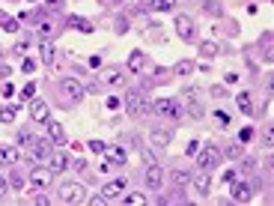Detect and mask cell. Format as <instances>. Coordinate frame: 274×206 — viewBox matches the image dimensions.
<instances>
[{"label":"cell","mask_w":274,"mask_h":206,"mask_svg":"<svg viewBox=\"0 0 274 206\" xmlns=\"http://www.w3.org/2000/svg\"><path fill=\"white\" fill-rule=\"evenodd\" d=\"M87 147H90V152H98V155H102V152L108 150V147H105V141H90Z\"/></svg>","instance_id":"cell-46"},{"label":"cell","mask_w":274,"mask_h":206,"mask_svg":"<svg viewBox=\"0 0 274 206\" xmlns=\"http://www.w3.org/2000/svg\"><path fill=\"white\" fill-rule=\"evenodd\" d=\"M238 81V72H227V84H236Z\"/></svg>","instance_id":"cell-60"},{"label":"cell","mask_w":274,"mask_h":206,"mask_svg":"<svg viewBox=\"0 0 274 206\" xmlns=\"http://www.w3.org/2000/svg\"><path fill=\"white\" fill-rule=\"evenodd\" d=\"M48 137L54 141V147H66V144H69L66 129H63V123H57V120H48Z\"/></svg>","instance_id":"cell-16"},{"label":"cell","mask_w":274,"mask_h":206,"mask_svg":"<svg viewBox=\"0 0 274 206\" xmlns=\"http://www.w3.org/2000/svg\"><path fill=\"white\" fill-rule=\"evenodd\" d=\"M21 162V150L18 147H0V165L3 168H15Z\"/></svg>","instance_id":"cell-17"},{"label":"cell","mask_w":274,"mask_h":206,"mask_svg":"<svg viewBox=\"0 0 274 206\" xmlns=\"http://www.w3.org/2000/svg\"><path fill=\"white\" fill-rule=\"evenodd\" d=\"M102 203H108L102 194H95V197H90V206H102Z\"/></svg>","instance_id":"cell-56"},{"label":"cell","mask_w":274,"mask_h":206,"mask_svg":"<svg viewBox=\"0 0 274 206\" xmlns=\"http://www.w3.org/2000/svg\"><path fill=\"white\" fill-rule=\"evenodd\" d=\"M30 120L33 123H48V120H51V108H48V102H42V99L30 102Z\"/></svg>","instance_id":"cell-13"},{"label":"cell","mask_w":274,"mask_h":206,"mask_svg":"<svg viewBox=\"0 0 274 206\" xmlns=\"http://www.w3.org/2000/svg\"><path fill=\"white\" fill-rule=\"evenodd\" d=\"M179 0H149V9L152 12H173Z\"/></svg>","instance_id":"cell-25"},{"label":"cell","mask_w":274,"mask_h":206,"mask_svg":"<svg viewBox=\"0 0 274 206\" xmlns=\"http://www.w3.org/2000/svg\"><path fill=\"white\" fill-rule=\"evenodd\" d=\"M236 105H238V111L244 113V117H254V102H251V93H238V96H236Z\"/></svg>","instance_id":"cell-23"},{"label":"cell","mask_w":274,"mask_h":206,"mask_svg":"<svg viewBox=\"0 0 274 206\" xmlns=\"http://www.w3.org/2000/svg\"><path fill=\"white\" fill-rule=\"evenodd\" d=\"M69 165H72V162H69V155H66L63 150H60V152H51V158H48V168H51L54 173H63V170H69Z\"/></svg>","instance_id":"cell-18"},{"label":"cell","mask_w":274,"mask_h":206,"mask_svg":"<svg viewBox=\"0 0 274 206\" xmlns=\"http://www.w3.org/2000/svg\"><path fill=\"white\" fill-rule=\"evenodd\" d=\"M105 152H108V158H110V162H116L119 168L126 165V150H122V147H110V150H105Z\"/></svg>","instance_id":"cell-31"},{"label":"cell","mask_w":274,"mask_h":206,"mask_svg":"<svg viewBox=\"0 0 274 206\" xmlns=\"http://www.w3.org/2000/svg\"><path fill=\"white\" fill-rule=\"evenodd\" d=\"M191 188L197 191V194H209L212 191V176H209V170H200V173H197V176H191Z\"/></svg>","instance_id":"cell-15"},{"label":"cell","mask_w":274,"mask_h":206,"mask_svg":"<svg viewBox=\"0 0 274 206\" xmlns=\"http://www.w3.org/2000/svg\"><path fill=\"white\" fill-rule=\"evenodd\" d=\"M170 141H173V131L170 129H152V131H149V144H152L155 150H167Z\"/></svg>","instance_id":"cell-14"},{"label":"cell","mask_w":274,"mask_h":206,"mask_svg":"<svg viewBox=\"0 0 274 206\" xmlns=\"http://www.w3.org/2000/svg\"><path fill=\"white\" fill-rule=\"evenodd\" d=\"M6 188H9V179H6V176H0V197L6 194Z\"/></svg>","instance_id":"cell-55"},{"label":"cell","mask_w":274,"mask_h":206,"mask_svg":"<svg viewBox=\"0 0 274 206\" xmlns=\"http://www.w3.org/2000/svg\"><path fill=\"white\" fill-rule=\"evenodd\" d=\"M33 69H36V63H33L27 54H24V57H21V72H33Z\"/></svg>","instance_id":"cell-47"},{"label":"cell","mask_w":274,"mask_h":206,"mask_svg":"<svg viewBox=\"0 0 274 206\" xmlns=\"http://www.w3.org/2000/svg\"><path fill=\"white\" fill-rule=\"evenodd\" d=\"M126 108H128V113H131V120H143L146 113H152V102H149V96L140 93L137 87L126 93Z\"/></svg>","instance_id":"cell-1"},{"label":"cell","mask_w":274,"mask_h":206,"mask_svg":"<svg viewBox=\"0 0 274 206\" xmlns=\"http://www.w3.org/2000/svg\"><path fill=\"white\" fill-rule=\"evenodd\" d=\"M36 33H39V39H42V42H51V39L60 33V24H57V21H54L51 15H45V12H42L39 24H36Z\"/></svg>","instance_id":"cell-7"},{"label":"cell","mask_w":274,"mask_h":206,"mask_svg":"<svg viewBox=\"0 0 274 206\" xmlns=\"http://www.w3.org/2000/svg\"><path fill=\"white\" fill-rule=\"evenodd\" d=\"M215 123H218L220 129H230L233 120H230V113H227V111H215Z\"/></svg>","instance_id":"cell-41"},{"label":"cell","mask_w":274,"mask_h":206,"mask_svg":"<svg viewBox=\"0 0 274 206\" xmlns=\"http://www.w3.org/2000/svg\"><path fill=\"white\" fill-rule=\"evenodd\" d=\"M238 162H241V165H238L241 173H254V170H256V158H254V155H241Z\"/></svg>","instance_id":"cell-32"},{"label":"cell","mask_w":274,"mask_h":206,"mask_svg":"<svg viewBox=\"0 0 274 206\" xmlns=\"http://www.w3.org/2000/svg\"><path fill=\"white\" fill-rule=\"evenodd\" d=\"M116 33H128V21L126 18H116Z\"/></svg>","instance_id":"cell-53"},{"label":"cell","mask_w":274,"mask_h":206,"mask_svg":"<svg viewBox=\"0 0 274 206\" xmlns=\"http://www.w3.org/2000/svg\"><path fill=\"white\" fill-rule=\"evenodd\" d=\"M30 45H33V39H30V36L18 39V42L12 45V54H15V57H24V54H27V48H30Z\"/></svg>","instance_id":"cell-29"},{"label":"cell","mask_w":274,"mask_h":206,"mask_svg":"<svg viewBox=\"0 0 274 206\" xmlns=\"http://www.w3.org/2000/svg\"><path fill=\"white\" fill-rule=\"evenodd\" d=\"M9 186H12V188H24V186H30V179L24 176L21 170H12V176H9Z\"/></svg>","instance_id":"cell-35"},{"label":"cell","mask_w":274,"mask_h":206,"mask_svg":"<svg viewBox=\"0 0 274 206\" xmlns=\"http://www.w3.org/2000/svg\"><path fill=\"white\" fill-rule=\"evenodd\" d=\"M271 39H274V36H271V30H265V33H262V39H259V45L265 48V51H262L265 63H271Z\"/></svg>","instance_id":"cell-36"},{"label":"cell","mask_w":274,"mask_h":206,"mask_svg":"<svg viewBox=\"0 0 274 206\" xmlns=\"http://www.w3.org/2000/svg\"><path fill=\"white\" fill-rule=\"evenodd\" d=\"M176 36L182 42H194L197 39V24L191 15H176Z\"/></svg>","instance_id":"cell-6"},{"label":"cell","mask_w":274,"mask_h":206,"mask_svg":"<svg viewBox=\"0 0 274 206\" xmlns=\"http://www.w3.org/2000/svg\"><path fill=\"white\" fill-rule=\"evenodd\" d=\"M87 194L81 186H72V182H66V186L60 188V203H84Z\"/></svg>","instance_id":"cell-11"},{"label":"cell","mask_w":274,"mask_h":206,"mask_svg":"<svg viewBox=\"0 0 274 206\" xmlns=\"http://www.w3.org/2000/svg\"><path fill=\"white\" fill-rule=\"evenodd\" d=\"M126 186H128V182L122 179V176H119V179H110V182H105V186H102V197H105L108 203H110V200H119L122 194H126Z\"/></svg>","instance_id":"cell-10"},{"label":"cell","mask_w":274,"mask_h":206,"mask_svg":"<svg viewBox=\"0 0 274 206\" xmlns=\"http://www.w3.org/2000/svg\"><path fill=\"white\" fill-rule=\"evenodd\" d=\"M63 9H66L63 0H45V12H63Z\"/></svg>","instance_id":"cell-44"},{"label":"cell","mask_w":274,"mask_h":206,"mask_svg":"<svg viewBox=\"0 0 274 206\" xmlns=\"http://www.w3.org/2000/svg\"><path fill=\"white\" fill-rule=\"evenodd\" d=\"M191 72H197V63H194V60H179L176 66H173V75H182V78H185V75H191Z\"/></svg>","instance_id":"cell-26"},{"label":"cell","mask_w":274,"mask_h":206,"mask_svg":"<svg viewBox=\"0 0 274 206\" xmlns=\"http://www.w3.org/2000/svg\"><path fill=\"white\" fill-rule=\"evenodd\" d=\"M143 66H146V54L143 51H131V57H128V72H143Z\"/></svg>","instance_id":"cell-24"},{"label":"cell","mask_w":274,"mask_h":206,"mask_svg":"<svg viewBox=\"0 0 274 206\" xmlns=\"http://www.w3.org/2000/svg\"><path fill=\"white\" fill-rule=\"evenodd\" d=\"M39 57H42V63L54 66V63H57V48H54L51 42H42V45H39Z\"/></svg>","instance_id":"cell-21"},{"label":"cell","mask_w":274,"mask_h":206,"mask_svg":"<svg viewBox=\"0 0 274 206\" xmlns=\"http://www.w3.org/2000/svg\"><path fill=\"white\" fill-rule=\"evenodd\" d=\"M203 12H206V15H215V18H220V15H223L220 0H206V3H203Z\"/></svg>","instance_id":"cell-30"},{"label":"cell","mask_w":274,"mask_h":206,"mask_svg":"<svg viewBox=\"0 0 274 206\" xmlns=\"http://www.w3.org/2000/svg\"><path fill=\"white\" fill-rule=\"evenodd\" d=\"M90 66H92V69H98V66H102V57L92 54V57H90Z\"/></svg>","instance_id":"cell-59"},{"label":"cell","mask_w":274,"mask_h":206,"mask_svg":"<svg viewBox=\"0 0 274 206\" xmlns=\"http://www.w3.org/2000/svg\"><path fill=\"white\" fill-rule=\"evenodd\" d=\"M143 182L149 191H158L164 186V168L155 162V165H146V173H143Z\"/></svg>","instance_id":"cell-8"},{"label":"cell","mask_w":274,"mask_h":206,"mask_svg":"<svg viewBox=\"0 0 274 206\" xmlns=\"http://www.w3.org/2000/svg\"><path fill=\"white\" fill-rule=\"evenodd\" d=\"M0 27H3L6 33H18L21 24H18V18H12L9 12H0Z\"/></svg>","instance_id":"cell-27"},{"label":"cell","mask_w":274,"mask_h":206,"mask_svg":"<svg viewBox=\"0 0 274 206\" xmlns=\"http://www.w3.org/2000/svg\"><path fill=\"white\" fill-rule=\"evenodd\" d=\"M140 162L143 165H155V152L149 150V147H140Z\"/></svg>","instance_id":"cell-43"},{"label":"cell","mask_w":274,"mask_h":206,"mask_svg":"<svg viewBox=\"0 0 274 206\" xmlns=\"http://www.w3.org/2000/svg\"><path fill=\"white\" fill-rule=\"evenodd\" d=\"M27 179H30V188L33 191H45L54 182V170L45 168V165H36V168H30V176Z\"/></svg>","instance_id":"cell-3"},{"label":"cell","mask_w":274,"mask_h":206,"mask_svg":"<svg viewBox=\"0 0 274 206\" xmlns=\"http://www.w3.org/2000/svg\"><path fill=\"white\" fill-rule=\"evenodd\" d=\"M105 3H110V6H119V3H122V0H105Z\"/></svg>","instance_id":"cell-61"},{"label":"cell","mask_w":274,"mask_h":206,"mask_svg":"<svg viewBox=\"0 0 274 206\" xmlns=\"http://www.w3.org/2000/svg\"><path fill=\"white\" fill-rule=\"evenodd\" d=\"M271 141H274V131H271V126H265V131H262V147L271 150Z\"/></svg>","instance_id":"cell-45"},{"label":"cell","mask_w":274,"mask_h":206,"mask_svg":"<svg viewBox=\"0 0 274 206\" xmlns=\"http://www.w3.org/2000/svg\"><path fill=\"white\" fill-rule=\"evenodd\" d=\"M33 96H36V84H33V81H27V84L21 87L18 99H21V102H33Z\"/></svg>","instance_id":"cell-34"},{"label":"cell","mask_w":274,"mask_h":206,"mask_svg":"<svg viewBox=\"0 0 274 206\" xmlns=\"http://www.w3.org/2000/svg\"><path fill=\"white\" fill-rule=\"evenodd\" d=\"M119 200L128 203V206H140V203H146V194H122Z\"/></svg>","instance_id":"cell-40"},{"label":"cell","mask_w":274,"mask_h":206,"mask_svg":"<svg viewBox=\"0 0 274 206\" xmlns=\"http://www.w3.org/2000/svg\"><path fill=\"white\" fill-rule=\"evenodd\" d=\"M33 203L36 206H51V197L48 194H33Z\"/></svg>","instance_id":"cell-50"},{"label":"cell","mask_w":274,"mask_h":206,"mask_svg":"<svg viewBox=\"0 0 274 206\" xmlns=\"http://www.w3.org/2000/svg\"><path fill=\"white\" fill-rule=\"evenodd\" d=\"M230 186H233V188H230V200H233V203H251L254 194H256V182H244V179L236 182V179H233Z\"/></svg>","instance_id":"cell-4"},{"label":"cell","mask_w":274,"mask_h":206,"mask_svg":"<svg viewBox=\"0 0 274 206\" xmlns=\"http://www.w3.org/2000/svg\"><path fill=\"white\" fill-rule=\"evenodd\" d=\"M0 93L9 99V96H15V87H12V84H3V87H0Z\"/></svg>","instance_id":"cell-54"},{"label":"cell","mask_w":274,"mask_h":206,"mask_svg":"<svg viewBox=\"0 0 274 206\" xmlns=\"http://www.w3.org/2000/svg\"><path fill=\"white\" fill-rule=\"evenodd\" d=\"M66 24H69L72 30H78V33H92V24H90L84 15H69V18H66Z\"/></svg>","instance_id":"cell-19"},{"label":"cell","mask_w":274,"mask_h":206,"mask_svg":"<svg viewBox=\"0 0 274 206\" xmlns=\"http://www.w3.org/2000/svg\"><path fill=\"white\" fill-rule=\"evenodd\" d=\"M60 93H63L66 99H72V102H78V99H84L87 87H84L81 81H74V78H63V81H60Z\"/></svg>","instance_id":"cell-9"},{"label":"cell","mask_w":274,"mask_h":206,"mask_svg":"<svg viewBox=\"0 0 274 206\" xmlns=\"http://www.w3.org/2000/svg\"><path fill=\"white\" fill-rule=\"evenodd\" d=\"M241 155H244V144H241V141H236V144H230V147H227V158H233V162H238Z\"/></svg>","instance_id":"cell-37"},{"label":"cell","mask_w":274,"mask_h":206,"mask_svg":"<svg viewBox=\"0 0 274 206\" xmlns=\"http://www.w3.org/2000/svg\"><path fill=\"white\" fill-rule=\"evenodd\" d=\"M212 96H215V99H227L230 93H227V90H223L220 84H215V87H212Z\"/></svg>","instance_id":"cell-51"},{"label":"cell","mask_w":274,"mask_h":206,"mask_svg":"<svg viewBox=\"0 0 274 206\" xmlns=\"http://www.w3.org/2000/svg\"><path fill=\"white\" fill-rule=\"evenodd\" d=\"M108 108L116 111V108H119V99H116V96H108Z\"/></svg>","instance_id":"cell-58"},{"label":"cell","mask_w":274,"mask_h":206,"mask_svg":"<svg viewBox=\"0 0 274 206\" xmlns=\"http://www.w3.org/2000/svg\"><path fill=\"white\" fill-rule=\"evenodd\" d=\"M220 158H223V152L218 147H203L200 152H197V168H200V170H212V168L220 165Z\"/></svg>","instance_id":"cell-5"},{"label":"cell","mask_w":274,"mask_h":206,"mask_svg":"<svg viewBox=\"0 0 274 206\" xmlns=\"http://www.w3.org/2000/svg\"><path fill=\"white\" fill-rule=\"evenodd\" d=\"M98 170H102V173H110V170H116V162H110V158H105V162H102V168H98Z\"/></svg>","instance_id":"cell-52"},{"label":"cell","mask_w":274,"mask_h":206,"mask_svg":"<svg viewBox=\"0 0 274 206\" xmlns=\"http://www.w3.org/2000/svg\"><path fill=\"white\" fill-rule=\"evenodd\" d=\"M251 137H254V129H251V126H244V129L238 131V141H241V144H247Z\"/></svg>","instance_id":"cell-48"},{"label":"cell","mask_w":274,"mask_h":206,"mask_svg":"<svg viewBox=\"0 0 274 206\" xmlns=\"http://www.w3.org/2000/svg\"><path fill=\"white\" fill-rule=\"evenodd\" d=\"M236 176H238V170H233V168H230V170H227V173H223V182H233V179H236Z\"/></svg>","instance_id":"cell-57"},{"label":"cell","mask_w":274,"mask_h":206,"mask_svg":"<svg viewBox=\"0 0 274 206\" xmlns=\"http://www.w3.org/2000/svg\"><path fill=\"white\" fill-rule=\"evenodd\" d=\"M15 117H18V108H12V105L9 108H0V123H12Z\"/></svg>","instance_id":"cell-39"},{"label":"cell","mask_w":274,"mask_h":206,"mask_svg":"<svg viewBox=\"0 0 274 206\" xmlns=\"http://www.w3.org/2000/svg\"><path fill=\"white\" fill-rule=\"evenodd\" d=\"M200 54H203L206 60H212V57L220 54V45H218V42H203V45H200Z\"/></svg>","instance_id":"cell-28"},{"label":"cell","mask_w":274,"mask_h":206,"mask_svg":"<svg viewBox=\"0 0 274 206\" xmlns=\"http://www.w3.org/2000/svg\"><path fill=\"white\" fill-rule=\"evenodd\" d=\"M33 141H36V137H33V131H30V129H21V131H18V144H24V147H30Z\"/></svg>","instance_id":"cell-42"},{"label":"cell","mask_w":274,"mask_h":206,"mask_svg":"<svg viewBox=\"0 0 274 206\" xmlns=\"http://www.w3.org/2000/svg\"><path fill=\"white\" fill-rule=\"evenodd\" d=\"M197 152H200V141H191V144L185 147V155L191 158V155H197Z\"/></svg>","instance_id":"cell-49"},{"label":"cell","mask_w":274,"mask_h":206,"mask_svg":"<svg viewBox=\"0 0 274 206\" xmlns=\"http://www.w3.org/2000/svg\"><path fill=\"white\" fill-rule=\"evenodd\" d=\"M182 96H185V105H188V111L194 113V117H203V108H200V102H197V90L194 87L182 90Z\"/></svg>","instance_id":"cell-20"},{"label":"cell","mask_w":274,"mask_h":206,"mask_svg":"<svg viewBox=\"0 0 274 206\" xmlns=\"http://www.w3.org/2000/svg\"><path fill=\"white\" fill-rule=\"evenodd\" d=\"M39 18H42V12H21L18 24H39Z\"/></svg>","instance_id":"cell-38"},{"label":"cell","mask_w":274,"mask_h":206,"mask_svg":"<svg viewBox=\"0 0 274 206\" xmlns=\"http://www.w3.org/2000/svg\"><path fill=\"white\" fill-rule=\"evenodd\" d=\"M98 81H102V84H110V87H119L122 81H126V72H122L119 66H105L102 72H98Z\"/></svg>","instance_id":"cell-12"},{"label":"cell","mask_w":274,"mask_h":206,"mask_svg":"<svg viewBox=\"0 0 274 206\" xmlns=\"http://www.w3.org/2000/svg\"><path fill=\"white\" fill-rule=\"evenodd\" d=\"M170 182L182 191V188H188V186H191V173H188V170H170Z\"/></svg>","instance_id":"cell-22"},{"label":"cell","mask_w":274,"mask_h":206,"mask_svg":"<svg viewBox=\"0 0 274 206\" xmlns=\"http://www.w3.org/2000/svg\"><path fill=\"white\" fill-rule=\"evenodd\" d=\"M152 111L158 113L161 120H173V123L185 120V111L179 108V102H176V99H158V102L152 105Z\"/></svg>","instance_id":"cell-2"},{"label":"cell","mask_w":274,"mask_h":206,"mask_svg":"<svg viewBox=\"0 0 274 206\" xmlns=\"http://www.w3.org/2000/svg\"><path fill=\"white\" fill-rule=\"evenodd\" d=\"M173 78V69H167V66H158L155 69V78H152V84H167Z\"/></svg>","instance_id":"cell-33"}]
</instances>
